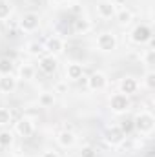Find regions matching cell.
<instances>
[{"mask_svg": "<svg viewBox=\"0 0 155 157\" xmlns=\"http://www.w3.org/2000/svg\"><path fill=\"white\" fill-rule=\"evenodd\" d=\"M133 128H135L141 135L150 137V135L153 133V128H155V117H153V113H152V112H148V110L139 112V113L133 117Z\"/></svg>", "mask_w": 155, "mask_h": 157, "instance_id": "cell-1", "label": "cell"}, {"mask_svg": "<svg viewBox=\"0 0 155 157\" xmlns=\"http://www.w3.org/2000/svg\"><path fill=\"white\" fill-rule=\"evenodd\" d=\"M110 108H112V112L117 113V115H122V113H126L130 108H131V101H130V97L128 95H124V93H113L112 97H110Z\"/></svg>", "mask_w": 155, "mask_h": 157, "instance_id": "cell-2", "label": "cell"}, {"mask_svg": "<svg viewBox=\"0 0 155 157\" xmlns=\"http://www.w3.org/2000/svg\"><path fill=\"white\" fill-rule=\"evenodd\" d=\"M39 26H40V17H39V13H33V11L24 13L20 17V20H18V28L24 33H33V31L39 29Z\"/></svg>", "mask_w": 155, "mask_h": 157, "instance_id": "cell-3", "label": "cell"}, {"mask_svg": "<svg viewBox=\"0 0 155 157\" xmlns=\"http://www.w3.org/2000/svg\"><path fill=\"white\" fill-rule=\"evenodd\" d=\"M130 39L133 44H148L150 40H152V29H150V26H146V24H139V26H135L133 28V31H131V35H130Z\"/></svg>", "mask_w": 155, "mask_h": 157, "instance_id": "cell-4", "label": "cell"}, {"mask_svg": "<svg viewBox=\"0 0 155 157\" xmlns=\"http://www.w3.org/2000/svg\"><path fill=\"white\" fill-rule=\"evenodd\" d=\"M117 37L112 33V31H102L99 37H97V48L104 53L108 51H115L117 49Z\"/></svg>", "mask_w": 155, "mask_h": 157, "instance_id": "cell-5", "label": "cell"}, {"mask_svg": "<svg viewBox=\"0 0 155 157\" xmlns=\"http://www.w3.org/2000/svg\"><path fill=\"white\" fill-rule=\"evenodd\" d=\"M35 132V122L29 117H20L15 122V133L20 137H31Z\"/></svg>", "mask_w": 155, "mask_h": 157, "instance_id": "cell-6", "label": "cell"}, {"mask_svg": "<svg viewBox=\"0 0 155 157\" xmlns=\"http://www.w3.org/2000/svg\"><path fill=\"white\" fill-rule=\"evenodd\" d=\"M106 86H108V77L102 71H95L88 77V88L91 91H102Z\"/></svg>", "mask_w": 155, "mask_h": 157, "instance_id": "cell-7", "label": "cell"}, {"mask_svg": "<svg viewBox=\"0 0 155 157\" xmlns=\"http://www.w3.org/2000/svg\"><path fill=\"white\" fill-rule=\"evenodd\" d=\"M117 9H119V7H117L112 0H100V2H97V15H99L100 18H104V20L113 18L115 13H117Z\"/></svg>", "mask_w": 155, "mask_h": 157, "instance_id": "cell-8", "label": "cell"}, {"mask_svg": "<svg viewBox=\"0 0 155 157\" xmlns=\"http://www.w3.org/2000/svg\"><path fill=\"white\" fill-rule=\"evenodd\" d=\"M39 68L40 71H44L46 75H53L57 71V68H59V60L53 55H42L39 60Z\"/></svg>", "mask_w": 155, "mask_h": 157, "instance_id": "cell-9", "label": "cell"}, {"mask_svg": "<svg viewBox=\"0 0 155 157\" xmlns=\"http://www.w3.org/2000/svg\"><path fill=\"white\" fill-rule=\"evenodd\" d=\"M44 49H46L47 55L57 57V55H60L64 51V40L60 39V37H49V39L46 40V44H44Z\"/></svg>", "mask_w": 155, "mask_h": 157, "instance_id": "cell-10", "label": "cell"}, {"mask_svg": "<svg viewBox=\"0 0 155 157\" xmlns=\"http://www.w3.org/2000/svg\"><path fill=\"white\" fill-rule=\"evenodd\" d=\"M106 143L108 144H112V146H120L122 143H124V139H126V135L122 133V130L119 128V126H112V128H108L106 130Z\"/></svg>", "mask_w": 155, "mask_h": 157, "instance_id": "cell-11", "label": "cell"}, {"mask_svg": "<svg viewBox=\"0 0 155 157\" xmlns=\"http://www.w3.org/2000/svg\"><path fill=\"white\" fill-rule=\"evenodd\" d=\"M17 86H18V78L13 73L11 75H0V93L9 95L17 90Z\"/></svg>", "mask_w": 155, "mask_h": 157, "instance_id": "cell-12", "label": "cell"}, {"mask_svg": "<svg viewBox=\"0 0 155 157\" xmlns=\"http://www.w3.org/2000/svg\"><path fill=\"white\" fill-rule=\"evenodd\" d=\"M75 143H77V137L71 130H62L57 133V144L60 148H73Z\"/></svg>", "mask_w": 155, "mask_h": 157, "instance_id": "cell-13", "label": "cell"}, {"mask_svg": "<svg viewBox=\"0 0 155 157\" xmlns=\"http://www.w3.org/2000/svg\"><path fill=\"white\" fill-rule=\"evenodd\" d=\"M119 90H120V93H124V95H133L137 90H139V82H137V78L135 77H122L120 78V82H119Z\"/></svg>", "mask_w": 155, "mask_h": 157, "instance_id": "cell-14", "label": "cell"}, {"mask_svg": "<svg viewBox=\"0 0 155 157\" xmlns=\"http://www.w3.org/2000/svg\"><path fill=\"white\" fill-rule=\"evenodd\" d=\"M73 31L77 33V35H86V33H89L91 31V22L88 20V18H84V17H78L73 20Z\"/></svg>", "mask_w": 155, "mask_h": 157, "instance_id": "cell-15", "label": "cell"}, {"mask_svg": "<svg viewBox=\"0 0 155 157\" xmlns=\"http://www.w3.org/2000/svg\"><path fill=\"white\" fill-rule=\"evenodd\" d=\"M82 75H84L82 64H78V62L68 64V68H66V77H68V80H78V78H82Z\"/></svg>", "mask_w": 155, "mask_h": 157, "instance_id": "cell-16", "label": "cell"}, {"mask_svg": "<svg viewBox=\"0 0 155 157\" xmlns=\"http://www.w3.org/2000/svg\"><path fill=\"white\" fill-rule=\"evenodd\" d=\"M115 18L120 26H130L131 20H133V11L128 9V7H120V9H117Z\"/></svg>", "mask_w": 155, "mask_h": 157, "instance_id": "cell-17", "label": "cell"}, {"mask_svg": "<svg viewBox=\"0 0 155 157\" xmlns=\"http://www.w3.org/2000/svg\"><path fill=\"white\" fill-rule=\"evenodd\" d=\"M13 70H15V62H13V59H9V57L0 59V75H11Z\"/></svg>", "mask_w": 155, "mask_h": 157, "instance_id": "cell-18", "label": "cell"}, {"mask_svg": "<svg viewBox=\"0 0 155 157\" xmlns=\"http://www.w3.org/2000/svg\"><path fill=\"white\" fill-rule=\"evenodd\" d=\"M33 77H35V68H33L31 64H22V66L18 68V78H22V80H31Z\"/></svg>", "mask_w": 155, "mask_h": 157, "instance_id": "cell-19", "label": "cell"}, {"mask_svg": "<svg viewBox=\"0 0 155 157\" xmlns=\"http://www.w3.org/2000/svg\"><path fill=\"white\" fill-rule=\"evenodd\" d=\"M39 104L42 108L53 106V104H55V95H53V91H44V93H40L39 95Z\"/></svg>", "mask_w": 155, "mask_h": 157, "instance_id": "cell-20", "label": "cell"}, {"mask_svg": "<svg viewBox=\"0 0 155 157\" xmlns=\"http://www.w3.org/2000/svg\"><path fill=\"white\" fill-rule=\"evenodd\" d=\"M26 49H28V53L29 55H33V57H42V53L46 51L44 49V46L40 44V42H37V40H31V42H28V46H26Z\"/></svg>", "mask_w": 155, "mask_h": 157, "instance_id": "cell-21", "label": "cell"}, {"mask_svg": "<svg viewBox=\"0 0 155 157\" xmlns=\"http://www.w3.org/2000/svg\"><path fill=\"white\" fill-rule=\"evenodd\" d=\"M11 13H13V6H11L7 0H0V20L9 18Z\"/></svg>", "mask_w": 155, "mask_h": 157, "instance_id": "cell-22", "label": "cell"}, {"mask_svg": "<svg viewBox=\"0 0 155 157\" xmlns=\"http://www.w3.org/2000/svg\"><path fill=\"white\" fill-rule=\"evenodd\" d=\"M13 143V133L11 132H7V130H2L0 132V146H9Z\"/></svg>", "mask_w": 155, "mask_h": 157, "instance_id": "cell-23", "label": "cell"}, {"mask_svg": "<svg viewBox=\"0 0 155 157\" xmlns=\"http://www.w3.org/2000/svg\"><path fill=\"white\" fill-rule=\"evenodd\" d=\"M11 110H7V108H0V126H7L9 122H11Z\"/></svg>", "mask_w": 155, "mask_h": 157, "instance_id": "cell-24", "label": "cell"}, {"mask_svg": "<svg viewBox=\"0 0 155 157\" xmlns=\"http://www.w3.org/2000/svg\"><path fill=\"white\" fill-rule=\"evenodd\" d=\"M144 86L148 88V90H155V71H148L146 75H144Z\"/></svg>", "mask_w": 155, "mask_h": 157, "instance_id": "cell-25", "label": "cell"}, {"mask_svg": "<svg viewBox=\"0 0 155 157\" xmlns=\"http://www.w3.org/2000/svg\"><path fill=\"white\" fill-rule=\"evenodd\" d=\"M119 128L122 130V133H124V135H128V133H131V132L135 130V128H133V121H122Z\"/></svg>", "mask_w": 155, "mask_h": 157, "instance_id": "cell-26", "label": "cell"}, {"mask_svg": "<svg viewBox=\"0 0 155 157\" xmlns=\"http://www.w3.org/2000/svg\"><path fill=\"white\" fill-rule=\"evenodd\" d=\"M80 157H97V152H95V148H91V146H84V148L80 150Z\"/></svg>", "mask_w": 155, "mask_h": 157, "instance_id": "cell-27", "label": "cell"}, {"mask_svg": "<svg viewBox=\"0 0 155 157\" xmlns=\"http://www.w3.org/2000/svg\"><path fill=\"white\" fill-rule=\"evenodd\" d=\"M153 59H155V51L150 48V49L146 51V64H148V66H152V64H153Z\"/></svg>", "mask_w": 155, "mask_h": 157, "instance_id": "cell-28", "label": "cell"}, {"mask_svg": "<svg viewBox=\"0 0 155 157\" xmlns=\"http://www.w3.org/2000/svg\"><path fill=\"white\" fill-rule=\"evenodd\" d=\"M40 157H60L55 150H44L42 154H40Z\"/></svg>", "mask_w": 155, "mask_h": 157, "instance_id": "cell-29", "label": "cell"}, {"mask_svg": "<svg viewBox=\"0 0 155 157\" xmlns=\"http://www.w3.org/2000/svg\"><path fill=\"white\" fill-rule=\"evenodd\" d=\"M55 90H57V93H66V82H59L55 86Z\"/></svg>", "mask_w": 155, "mask_h": 157, "instance_id": "cell-30", "label": "cell"}, {"mask_svg": "<svg viewBox=\"0 0 155 157\" xmlns=\"http://www.w3.org/2000/svg\"><path fill=\"white\" fill-rule=\"evenodd\" d=\"M112 2L115 4L117 7H119V6H122V4H126V0H112Z\"/></svg>", "mask_w": 155, "mask_h": 157, "instance_id": "cell-31", "label": "cell"}, {"mask_svg": "<svg viewBox=\"0 0 155 157\" xmlns=\"http://www.w3.org/2000/svg\"><path fill=\"white\" fill-rule=\"evenodd\" d=\"M13 157H24V155H20V154H15V155H13Z\"/></svg>", "mask_w": 155, "mask_h": 157, "instance_id": "cell-32", "label": "cell"}, {"mask_svg": "<svg viewBox=\"0 0 155 157\" xmlns=\"http://www.w3.org/2000/svg\"><path fill=\"white\" fill-rule=\"evenodd\" d=\"M53 2H60V0H53Z\"/></svg>", "mask_w": 155, "mask_h": 157, "instance_id": "cell-33", "label": "cell"}]
</instances>
